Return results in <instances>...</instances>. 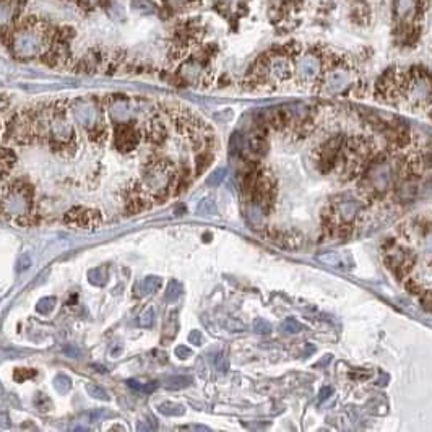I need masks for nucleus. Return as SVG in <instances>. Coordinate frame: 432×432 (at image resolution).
<instances>
[{"instance_id": "nucleus-5", "label": "nucleus", "mask_w": 432, "mask_h": 432, "mask_svg": "<svg viewBox=\"0 0 432 432\" xmlns=\"http://www.w3.org/2000/svg\"><path fill=\"white\" fill-rule=\"evenodd\" d=\"M65 221L69 224L80 226V228H90V226H96L101 221V216L98 211L78 207V208H72L69 211L67 216H65Z\"/></svg>"}, {"instance_id": "nucleus-6", "label": "nucleus", "mask_w": 432, "mask_h": 432, "mask_svg": "<svg viewBox=\"0 0 432 432\" xmlns=\"http://www.w3.org/2000/svg\"><path fill=\"white\" fill-rule=\"evenodd\" d=\"M387 138H389V146L392 150H400L405 148L409 143V129L405 124H397L395 127L385 129Z\"/></svg>"}, {"instance_id": "nucleus-38", "label": "nucleus", "mask_w": 432, "mask_h": 432, "mask_svg": "<svg viewBox=\"0 0 432 432\" xmlns=\"http://www.w3.org/2000/svg\"><path fill=\"white\" fill-rule=\"evenodd\" d=\"M189 341L190 343H194V345H202V333L199 332V330H194V332H190L189 333Z\"/></svg>"}, {"instance_id": "nucleus-21", "label": "nucleus", "mask_w": 432, "mask_h": 432, "mask_svg": "<svg viewBox=\"0 0 432 432\" xmlns=\"http://www.w3.org/2000/svg\"><path fill=\"white\" fill-rule=\"evenodd\" d=\"M197 213L199 215H215L216 213V205H215L213 199L200 200L199 207H197Z\"/></svg>"}, {"instance_id": "nucleus-10", "label": "nucleus", "mask_w": 432, "mask_h": 432, "mask_svg": "<svg viewBox=\"0 0 432 432\" xmlns=\"http://www.w3.org/2000/svg\"><path fill=\"white\" fill-rule=\"evenodd\" d=\"M249 151L252 153V155L255 156H263L267 155L268 151V143L265 140V137H263L262 134H255L252 135L251 138H249Z\"/></svg>"}, {"instance_id": "nucleus-34", "label": "nucleus", "mask_w": 432, "mask_h": 432, "mask_svg": "<svg viewBox=\"0 0 432 432\" xmlns=\"http://www.w3.org/2000/svg\"><path fill=\"white\" fill-rule=\"evenodd\" d=\"M405 286H406V291L408 292H411V294H422V289H421V284L419 283H416L414 280H406V283H405Z\"/></svg>"}, {"instance_id": "nucleus-8", "label": "nucleus", "mask_w": 432, "mask_h": 432, "mask_svg": "<svg viewBox=\"0 0 432 432\" xmlns=\"http://www.w3.org/2000/svg\"><path fill=\"white\" fill-rule=\"evenodd\" d=\"M319 72V60L316 57L307 55L302 58L301 65H299V77L304 82H309V80H314Z\"/></svg>"}, {"instance_id": "nucleus-17", "label": "nucleus", "mask_w": 432, "mask_h": 432, "mask_svg": "<svg viewBox=\"0 0 432 432\" xmlns=\"http://www.w3.org/2000/svg\"><path fill=\"white\" fill-rule=\"evenodd\" d=\"M211 161H213V156H211L210 153H207V151L200 153L195 159V175H202L205 171H207L211 164Z\"/></svg>"}, {"instance_id": "nucleus-11", "label": "nucleus", "mask_w": 432, "mask_h": 432, "mask_svg": "<svg viewBox=\"0 0 432 432\" xmlns=\"http://www.w3.org/2000/svg\"><path fill=\"white\" fill-rule=\"evenodd\" d=\"M192 382H194V379L190 376H172L164 380V387L167 390H180V389H186L189 385H192Z\"/></svg>"}, {"instance_id": "nucleus-22", "label": "nucleus", "mask_w": 432, "mask_h": 432, "mask_svg": "<svg viewBox=\"0 0 432 432\" xmlns=\"http://www.w3.org/2000/svg\"><path fill=\"white\" fill-rule=\"evenodd\" d=\"M54 387H55V390H57L58 393H67V392L72 389V380H70L67 376L58 374V376H55V379H54Z\"/></svg>"}, {"instance_id": "nucleus-14", "label": "nucleus", "mask_w": 432, "mask_h": 432, "mask_svg": "<svg viewBox=\"0 0 432 432\" xmlns=\"http://www.w3.org/2000/svg\"><path fill=\"white\" fill-rule=\"evenodd\" d=\"M15 161H17V155L10 148H0V169L5 172L10 171L15 166Z\"/></svg>"}, {"instance_id": "nucleus-32", "label": "nucleus", "mask_w": 432, "mask_h": 432, "mask_svg": "<svg viewBox=\"0 0 432 432\" xmlns=\"http://www.w3.org/2000/svg\"><path fill=\"white\" fill-rule=\"evenodd\" d=\"M132 7L142 12H153V9H155V7L150 4V0H132Z\"/></svg>"}, {"instance_id": "nucleus-16", "label": "nucleus", "mask_w": 432, "mask_h": 432, "mask_svg": "<svg viewBox=\"0 0 432 432\" xmlns=\"http://www.w3.org/2000/svg\"><path fill=\"white\" fill-rule=\"evenodd\" d=\"M88 280H90V283L94 284V286H102L107 280V270L104 267L93 268L91 272L88 273Z\"/></svg>"}, {"instance_id": "nucleus-45", "label": "nucleus", "mask_w": 432, "mask_h": 432, "mask_svg": "<svg viewBox=\"0 0 432 432\" xmlns=\"http://www.w3.org/2000/svg\"><path fill=\"white\" fill-rule=\"evenodd\" d=\"M2 392H4V387H2V385H0V393H2Z\"/></svg>"}, {"instance_id": "nucleus-36", "label": "nucleus", "mask_w": 432, "mask_h": 432, "mask_svg": "<svg viewBox=\"0 0 432 432\" xmlns=\"http://www.w3.org/2000/svg\"><path fill=\"white\" fill-rule=\"evenodd\" d=\"M175 354H177L179 359H187L189 356H192V349L184 346V345H180V346L175 348Z\"/></svg>"}, {"instance_id": "nucleus-7", "label": "nucleus", "mask_w": 432, "mask_h": 432, "mask_svg": "<svg viewBox=\"0 0 432 432\" xmlns=\"http://www.w3.org/2000/svg\"><path fill=\"white\" fill-rule=\"evenodd\" d=\"M291 119H292V114H291L289 109H286V107H278V109H275V111H272L268 114L270 126H272L273 129H276V130H284V129H286L291 124Z\"/></svg>"}, {"instance_id": "nucleus-41", "label": "nucleus", "mask_w": 432, "mask_h": 432, "mask_svg": "<svg viewBox=\"0 0 432 432\" xmlns=\"http://www.w3.org/2000/svg\"><path fill=\"white\" fill-rule=\"evenodd\" d=\"M7 421H9V414H7V413H0V426H2V427H9L10 424L7 422Z\"/></svg>"}, {"instance_id": "nucleus-37", "label": "nucleus", "mask_w": 432, "mask_h": 432, "mask_svg": "<svg viewBox=\"0 0 432 432\" xmlns=\"http://www.w3.org/2000/svg\"><path fill=\"white\" fill-rule=\"evenodd\" d=\"M29 265H31V259H29V255H21L20 260H18V272L29 268Z\"/></svg>"}, {"instance_id": "nucleus-27", "label": "nucleus", "mask_w": 432, "mask_h": 432, "mask_svg": "<svg viewBox=\"0 0 432 432\" xmlns=\"http://www.w3.org/2000/svg\"><path fill=\"white\" fill-rule=\"evenodd\" d=\"M283 330H286L289 333H299L301 330H304V327L299 324V322L294 317H289L283 322Z\"/></svg>"}, {"instance_id": "nucleus-9", "label": "nucleus", "mask_w": 432, "mask_h": 432, "mask_svg": "<svg viewBox=\"0 0 432 432\" xmlns=\"http://www.w3.org/2000/svg\"><path fill=\"white\" fill-rule=\"evenodd\" d=\"M146 137H148L150 142H155V143H163L167 137V130L164 127L163 122L159 120H151L148 129H146Z\"/></svg>"}, {"instance_id": "nucleus-12", "label": "nucleus", "mask_w": 432, "mask_h": 432, "mask_svg": "<svg viewBox=\"0 0 432 432\" xmlns=\"http://www.w3.org/2000/svg\"><path fill=\"white\" fill-rule=\"evenodd\" d=\"M179 330V320H177V312L172 311L169 314V317L166 320V325H164V333H163V341H171L175 335H177Z\"/></svg>"}, {"instance_id": "nucleus-28", "label": "nucleus", "mask_w": 432, "mask_h": 432, "mask_svg": "<svg viewBox=\"0 0 432 432\" xmlns=\"http://www.w3.org/2000/svg\"><path fill=\"white\" fill-rule=\"evenodd\" d=\"M36 376V371L33 369H17L13 372V379L17 380V382H25L26 379H31Z\"/></svg>"}, {"instance_id": "nucleus-30", "label": "nucleus", "mask_w": 432, "mask_h": 432, "mask_svg": "<svg viewBox=\"0 0 432 432\" xmlns=\"http://www.w3.org/2000/svg\"><path fill=\"white\" fill-rule=\"evenodd\" d=\"M252 327H254V330L257 333H265V335L270 333V330H272V325H270L268 322L263 320V319H255Z\"/></svg>"}, {"instance_id": "nucleus-46", "label": "nucleus", "mask_w": 432, "mask_h": 432, "mask_svg": "<svg viewBox=\"0 0 432 432\" xmlns=\"http://www.w3.org/2000/svg\"><path fill=\"white\" fill-rule=\"evenodd\" d=\"M88 2H90V0H88Z\"/></svg>"}, {"instance_id": "nucleus-13", "label": "nucleus", "mask_w": 432, "mask_h": 432, "mask_svg": "<svg viewBox=\"0 0 432 432\" xmlns=\"http://www.w3.org/2000/svg\"><path fill=\"white\" fill-rule=\"evenodd\" d=\"M361 208V203L357 202H343L341 207H340V215H341V219L345 223H348L349 219H353L357 213V210Z\"/></svg>"}, {"instance_id": "nucleus-35", "label": "nucleus", "mask_w": 432, "mask_h": 432, "mask_svg": "<svg viewBox=\"0 0 432 432\" xmlns=\"http://www.w3.org/2000/svg\"><path fill=\"white\" fill-rule=\"evenodd\" d=\"M421 305H422L427 312H432V291L424 292L422 297H421Z\"/></svg>"}, {"instance_id": "nucleus-18", "label": "nucleus", "mask_w": 432, "mask_h": 432, "mask_svg": "<svg viewBox=\"0 0 432 432\" xmlns=\"http://www.w3.org/2000/svg\"><path fill=\"white\" fill-rule=\"evenodd\" d=\"M161 284H163V281H161V278L158 276H146L145 280L142 281V292L143 294H151V292H155L161 288Z\"/></svg>"}, {"instance_id": "nucleus-29", "label": "nucleus", "mask_w": 432, "mask_h": 432, "mask_svg": "<svg viewBox=\"0 0 432 432\" xmlns=\"http://www.w3.org/2000/svg\"><path fill=\"white\" fill-rule=\"evenodd\" d=\"M153 322H155V311H153V309L145 311L142 316H140V325H142L143 328L153 327Z\"/></svg>"}, {"instance_id": "nucleus-33", "label": "nucleus", "mask_w": 432, "mask_h": 432, "mask_svg": "<svg viewBox=\"0 0 432 432\" xmlns=\"http://www.w3.org/2000/svg\"><path fill=\"white\" fill-rule=\"evenodd\" d=\"M223 325H224L226 328H228L229 332H242L244 328H245V327H244V324H240V322L234 320V319H232V320H231V319H229V320H224V322H223Z\"/></svg>"}, {"instance_id": "nucleus-43", "label": "nucleus", "mask_w": 432, "mask_h": 432, "mask_svg": "<svg viewBox=\"0 0 432 432\" xmlns=\"http://www.w3.org/2000/svg\"><path fill=\"white\" fill-rule=\"evenodd\" d=\"M182 429H194V430H208L207 427H203V426H190V427H182Z\"/></svg>"}, {"instance_id": "nucleus-15", "label": "nucleus", "mask_w": 432, "mask_h": 432, "mask_svg": "<svg viewBox=\"0 0 432 432\" xmlns=\"http://www.w3.org/2000/svg\"><path fill=\"white\" fill-rule=\"evenodd\" d=\"M158 411L164 416H182L184 414V406L179 403H172V401H167V403H161L158 406Z\"/></svg>"}, {"instance_id": "nucleus-24", "label": "nucleus", "mask_w": 432, "mask_h": 432, "mask_svg": "<svg viewBox=\"0 0 432 432\" xmlns=\"http://www.w3.org/2000/svg\"><path fill=\"white\" fill-rule=\"evenodd\" d=\"M86 390H88V393H90L93 398H96V400H104V401H109V400H111V397H109V395H107V392H106L104 389H102V387L96 385V384H90V385H86Z\"/></svg>"}, {"instance_id": "nucleus-42", "label": "nucleus", "mask_w": 432, "mask_h": 432, "mask_svg": "<svg viewBox=\"0 0 432 432\" xmlns=\"http://www.w3.org/2000/svg\"><path fill=\"white\" fill-rule=\"evenodd\" d=\"M64 351H65V353H67L70 357H77V354H78V349H77V348H72V346H65Z\"/></svg>"}, {"instance_id": "nucleus-31", "label": "nucleus", "mask_w": 432, "mask_h": 432, "mask_svg": "<svg viewBox=\"0 0 432 432\" xmlns=\"http://www.w3.org/2000/svg\"><path fill=\"white\" fill-rule=\"evenodd\" d=\"M34 405L38 406V408L41 409V411H44V413H46L47 409H49L50 406H52V403H50V400L46 397V395H42V393H39L38 397L34 398Z\"/></svg>"}, {"instance_id": "nucleus-1", "label": "nucleus", "mask_w": 432, "mask_h": 432, "mask_svg": "<svg viewBox=\"0 0 432 432\" xmlns=\"http://www.w3.org/2000/svg\"><path fill=\"white\" fill-rule=\"evenodd\" d=\"M343 140H345V138H343V135L332 137L330 140L325 142V143L317 150V166H319V169L324 172V174L332 172L335 167L338 166V159H340V155H341Z\"/></svg>"}, {"instance_id": "nucleus-2", "label": "nucleus", "mask_w": 432, "mask_h": 432, "mask_svg": "<svg viewBox=\"0 0 432 432\" xmlns=\"http://www.w3.org/2000/svg\"><path fill=\"white\" fill-rule=\"evenodd\" d=\"M252 200L254 203L262 211H270V208L273 207V202H275V182L272 177H263V175H259L257 182L252 189Z\"/></svg>"}, {"instance_id": "nucleus-19", "label": "nucleus", "mask_w": 432, "mask_h": 432, "mask_svg": "<svg viewBox=\"0 0 432 432\" xmlns=\"http://www.w3.org/2000/svg\"><path fill=\"white\" fill-rule=\"evenodd\" d=\"M182 294V286L180 283L177 280H172L169 281V284H167V289H166V301L167 302H175L177 299L180 297Z\"/></svg>"}, {"instance_id": "nucleus-4", "label": "nucleus", "mask_w": 432, "mask_h": 432, "mask_svg": "<svg viewBox=\"0 0 432 432\" xmlns=\"http://www.w3.org/2000/svg\"><path fill=\"white\" fill-rule=\"evenodd\" d=\"M385 263L393 270L395 275H397L400 280H403V278L413 270L414 255L409 251H398L389 255V257H385Z\"/></svg>"}, {"instance_id": "nucleus-47", "label": "nucleus", "mask_w": 432, "mask_h": 432, "mask_svg": "<svg viewBox=\"0 0 432 432\" xmlns=\"http://www.w3.org/2000/svg\"><path fill=\"white\" fill-rule=\"evenodd\" d=\"M0 171H2V169H0Z\"/></svg>"}, {"instance_id": "nucleus-40", "label": "nucleus", "mask_w": 432, "mask_h": 432, "mask_svg": "<svg viewBox=\"0 0 432 432\" xmlns=\"http://www.w3.org/2000/svg\"><path fill=\"white\" fill-rule=\"evenodd\" d=\"M156 389V384L155 382H150V384H146V385H142V392H145V393H150V392H153Z\"/></svg>"}, {"instance_id": "nucleus-26", "label": "nucleus", "mask_w": 432, "mask_h": 432, "mask_svg": "<svg viewBox=\"0 0 432 432\" xmlns=\"http://www.w3.org/2000/svg\"><path fill=\"white\" fill-rule=\"evenodd\" d=\"M319 260L324 262L325 265H330V267H340L341 265V257L338 254H335V252L322 254V255H319Z\"/></svg>"}, {"instance_id": "nucleus-39", "label": "nucleus", "mask_w": 432, "mask_h": 432, "mask_svg": "<svg viewBox=\"0 0 432 432\" xmlns=\"http://www.w3.org/2000/svg\"><path fill=\"white\" fill-rule=\"evenodd\" d=\"M216 367H218L219 371H228L229 364H228V359H226V357H224V354H219V356H218V359H216Z\"/></svg>"}, {"instance_id": "nucleus-3", "label": "nucleus", "mask_w": 432, "mask_h": 432, "mask_svg": "<svg viewBox=\"0 0 432 432\" xmlns=\"http://www.w3.org/2000/svg\"><path fill=\"white\" fill-rule=\"evenodd\" d=\"M142 135L132 124H117L115 127V146L120 151H130L140 143Z\"/></svg>"}, {"instance_id": "nucleus-23", "label": "nucleus", "mask_w": 432, "mask_h": 432, "mask_svg": "<svg viewBox=\"0 0 432 432\" xmlns=\"http://www.w3.org/2000/svg\"><path fill=\"white\" fill-rule=\"evenodd\" d=\"M54 307H55V297H42L38 302V305H36V311L42 314V316H47V314L54 311Z\"/></svg>"}, {"instance_id": "nucleus-25", "label": "nucleus", "mask_w": 432, "mask_h": 432, "mask_svg": "<svg viewBox=\"0 0 432 432\" xmlns=\"http://www.w3.org/2000/svg\"><path fill=\"white\" fill-rule=\"evenodd\" d=\"M224 177H226V169H224V167H221V169H216V171H213V172L208 175L207 186H210V187H218V186L224 180Z\"/></svg>"}, {"instance_id": "nucleus-44", "label": "nucleus", "mask_w": 432, "mask_h": 432, "mask_svg": "<svg viewBox=\"0 0 432 432\" xmlns=\"http://www.w3.org/2000/svg\"><path fill=\"white\" fill-rule=\"evenodd\" d=\"M120 351H122V348H117V351H115V349H112V353H111V354H112V357H119L117 354H119Z\"/></svg>"}, {"instance_id": "nucleus-20", "label": "nucleus", "mask_w": 432, "mask_h": 432, "mask_svg": "<svg viewBox=\"0 0 432 432\" xmlns=\"http://www.w3.org/2000/svg\"><path fill=\"white\" fill-rule=\"evenodd\" d=\"M88 134H90L91 140L96 142V143H102V142L106 140V129H104V126H102L101 122L93 124L91 129L88 130Z\"/></svg>"}]
</instances>
